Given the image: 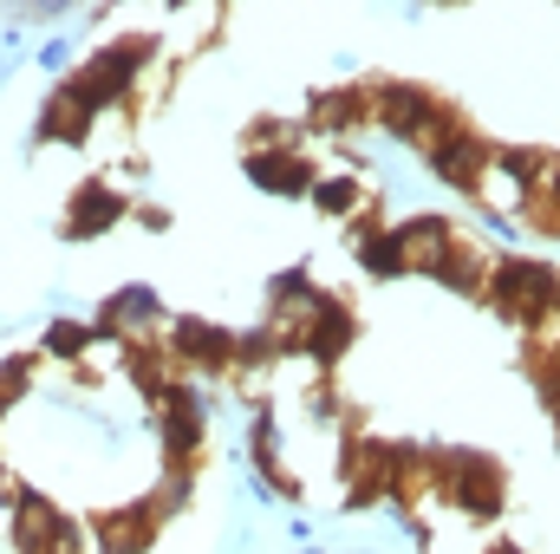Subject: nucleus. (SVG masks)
Wrapping results in <instances>:
<instances>
[{
    "mask_svg": "<svg viewBox=\"0 0 560 554\" xmlns=\"http://www.w3.org/2000/svg\"><path fill=\"white\" fill-rule=\"evenodd\" d=\"M306 125H313V131H332V138H346V131L372 125V99H365V85H346V92H313Z\"/></svg>",
    "mask_w": 560,
    "mask_h": 554,
    "instance_id": "nucleus-13",
    "label": "nucleus"
},
{
    "mask_svg": "<svg viewBox=\"0 0 560 554\" xmlns=\"http://www.w3.org/2000/svg\"><path fill=\"white\" fill-rule=\"evenodd\" d=\"M125 216H131L125 189H118L112 176H92V183L72 189V203H66V216H59V235H66V242H98V235H112Z\"/></svg>",
    "mask_w": 560,
    "mask_h": 554,
    "instance_id": "nucleus-7",
    "label": "nucleus"
},
{
    "mask_svg": "<svg viewBox=\"0 0 560 554\" xmlns=\"http://www.w3.org/2000/svg\"><path fill=\"white\" fill-rule=\"evenodd\" d=\"M0 470H7V457H0Z\"/></svg>",
    "mask_w": 560,
    "mask_h": 554,
    "instance_id": "nucleus-25",
    "label": "nucleus"
},
{
    "mask_svg": "<svg viewBox=\"0 0 560 554\" xmlns=\"http://www.w3.org/2000/svg\"><path fill=\"white\" fill-rule=\"evenodd\" d=\"M156 522H163V516H156L150 503L98 516V522H92V535H98V554H143L150 542H156Z\"/></svg>",
    "mask_w": 560,
    "mask_h": 554,
    "instance_id": "nucleus-11",
    "label": "nucleus"
},
{
    "mask_svg": "<svg viewBox=\"0 0 560 554\" xmlns=\"http://www.w3.org/2000/svg\"><path fill=\"white\" fill-rule=\"evenodd\" d=\"M163 353H170V366H189L196 379H222L235 366V333L202 320V313H183V320H170Z\"/></svg>",
    "mask_w": 560,
    "mask_h": 554,
    "instance_id": "nucleus-6",
    "label": "nucleus"
},
{
    "mask_svg": "<svg viewBox=\"0 0 560 554\" xmlns=\"http://www.w3.org/2000/svg\"><path fill=\"white\" fill-rule=\"evenodd\" d=\"M306 554H326V549H306Z\"/></svg>",
    "mask_w": 560,
    "mask_h": 554,
    "instance_id": "nucleus-24",
    "label": "nucleus"
},
{
    "mask_svg": "<svg viewBox=\"0 0 560 554\" xmlns=\"http://www.w3.org/2000/svg\"><path fill=\"white\" fill-rule=\"evenodd\" d=\"M248 457H255V470H280V417L268 405L248 417Z\"/></svg>",
    "mask_w": 560,
    "mask_h": 554,
    "instance_id": "nucleus-19",
    "label": "nucleus"
},
{
    "mask_svg": "<svg viewBox=\"0 0 560 554\" xmlns=\"http://www.w3.org/2000/svg\"><path fill=\"white\" fill-rule=\"evenodd\" d=\"M150 412H156V450H163V470L196 476V463H202V450H209V392L189 385V379H170L163 399H156Z\"/></svg>",
    "mask_w": 560,
    "mask_h": 554,
    "instance_id": "nucleus-4",
    "label": "nucleus"
},
{
    "mask_svg": "<svg viewBox=\"0 0 560 554\" xmlns=\"http://www.w3.org/2000/svg\"><path fill=\"white\" fill-rule=\"evenodd\" d=\"M423 450H430V489H443L463 522H502L509 470L489 450H469V443H423Z\"/></svg>",
    "mask_w": 560,
    "mask_h": 554,
    "instance_id": "nucleus-1",
    "label": "nucleus"
},
{
    "mask_svg": "<svg viewBox=\"0 0 560 554\" xmlns=\"http://www.w3.org/2000/svg\"><path fill=\"white\" fill-rule=\"evenodd\" d=\"M522 222H528L535 235H548V242H560V157H548L541 183L528 189V203H522Z\"/></svg>",
    "mask_w": 560,
    "mask_h": 554,
    "instance_id": "nucleus-14",
    "label": "nucleus"
},
{
    "mask_svg": "<svg viewBox=\"0 0 560 554\" xmlns=\"http://www.w3.org/2000/svg\"><path fill=\"white\" fill-rule=\"evenodd\" d=\"M482 300H489L509 326L541 333V326L555 320V307H560V268L555 262H535V255H495Z\"/></svg>",
    "mask_w": 560,
    "mask_h": 554,
    "instance_id": "nucleus-3",
    "label": "nucleus"
},
{
    "mask_svg": "<svg viewBox=\"0 0 560 554\" xmlns=\"http://www.w3.org/2000/svg\"><path fill=\"white\" fill-rule=\"evenodd\" d=\"M489 268H495V255L482 249V242H469V235H456V249L443 255V268H436V287H450L456 300H482V287H489Z\"/></svg>",
    "mask_w": 560,
    "mask_h": 554,
    "instance_id": "nucleus-12",
    "label": "nucleus"
},
{
    "mask_svg": "<svg viewBox=\"0 0 560 554\" xmlns=\"http://www.w3.org/2000/svg\"><path fill=\"white\" fill-rule=\"evenodd\" d=\"M489 163H495V143L482 138L469 118H463V125H450L443 138L423 150V170H430L443 189H456V196H476V189L489 183Z\"/></svg>",
    "mask_w": 560,
    "mask_h": 554,
    "instance_id": "nucleus-5",
    "label": "nucleus"
},
{
    "mask_svg": "<svg viewBox=\"0 0 560 554\" xmlns=\"http://www.w3.org/2000/svg\"><path fill=\"white\" fill-rule=\"evenodd\" d=\"M306 203H313L319 216H346V222H352V216L365 209V176H352V170H339V176H319Z\"/></svg>",
    "mask_w": 560,
    "mask_h": 554,
    "instance_id": "nucleus-16",
    "label": "nucleus"
},
{
    "mask_svg": "<svg viewBox=\"0 0 560 554\" xmlns=\"http://www.w3.org/2000/svg\"><path fill=\"white\" fill-rule=\"evenodd\" d=\"M365 99H372V125L392 143L418 150V157L443 138L450 125H463V112H456L450 99H436L430 85H418V79H372Z\"/></svg>",
    "mask_w": 560,
    "mask_h": 554,
    "instance_id": "nucleus-2",
    "label": "nucleus"
},
{
    "mask_svg": "<svg viewBox=\"0 0 560 554\" xmlns=\"http://www.w3.org/2000/svg\"><path fill=\"white\" fill-rule=\"evenodd\" d=\"M392 235H398V249H405V275H436L463 229H456L450 216H436V209H418V216L392 222Z\"/></svg>",
    "mask_w": 560,
    "mask_h": 554,
    "instance_id": "nucleus-9",
    "label": "nucleus"
},
{
    "mask_svg": "<svg viewBox=\"0 0 560 554\" xmlns=\"http://www.w3.org/2000/svg\"><path fill=\"white\" fill-rule=\"evenodd\" d=\"M92 112L66 92V85H52L46 99H39V118H33V143H92Z\"/></svg>",
    "mask_w": 560,
    "mask_h": 554,
    "instance_id": "nucleus-10",
    "label": "nucleus"
},
{
    "mask_svg": "<svg viewBox=\"0 0 560 554\" xmlns=\"http://www.w3.org/2000/svg\"><path fill=\"white\" fill-rule=\"evenodd\" d=\"M92 346H98V333H92L85 320H52V326L39 333V359H59V366H85Z\"/></svg>",
    "mask_w": 560,
    "mask_h": 554,
    "instance_id": "nucleus-15",
    "label": "nucleus"
},
{
    "mask_svg": "<svg viewBox=\"0 0 560 554\" xmlns=\"http://www.w3.org/2000/svg\"><path fill=\"white\" fill-rule=\"evenodd\" d=\"M39 366H46L39 353H7V359H0V424H7V412L33 392V372H39Z\"/></svg>",
    "mask_w": 560,
    "mask_h": 554,
    "instance_id": "nucleus-18",
    "label": "nucleus"
},
{
    "mask_svg": "<svg viewBox=\"0 0 560 554\" xmlns=\"http://www.w3.org/2000/svg\"><path fill=\"white\" fill-rule=\"evenodd\" d=\"M352 339H359V313L346 307V300H332V293H319V307H313V320L300 326V359H313L319 372H332L346 353H352Z\"/></svg>",
    "mask_w": 560,
    "mask_h": 554,
    "instance_id": "nucleus-8",
    "label": "nucleus"
},
{
    "mask_svg": "<svg viewBox=\"0 0 560 554\" xmlns=\"http://www.w3.org/2000/svg\"><path fill=\"white\" fill-rule=\"evenodd\" d=\"M352 255H359V268L372 280H398L405 275V249H398V235H392V222L378 229V235H365V242H352Z\"/></svg>",
    "mask_w": 560,
    "mask_h": 554,
    "instance_id": "nucleus-17",
    "label": "nucleus"
},
{
    "mask_svg": "<svg viewBox=\"0 0 560 554\" xmlns=\"http://www.w3.org/2000/svg\"><path fill=\"white\" fill-rule=\"evenodd\" d=\"M482 554H522V549L515 542H495V549H482Z\"/></svg>",
    "mask_w": 560,
    "mask_h": 554,
    "instance_id": "nucleus-23",
    "label": "nucleus"
},
{
    "mask_svg": "<svg viewBox=\"0 0 560 554\" xmlns=\"http://www.w3.org/2000/svg\"><path fill=\"white\" fill-rule=\"evenodd\" d=\"M7 20H33V26H66V20H72V0H33V7H13Z\"/></svg>",
    "mask_w": 560,
    "mask_h": 554,
    "instance_id": "nucleus-21",
    "label": "nucleus"
},
{
    "mask_svg": "<svg viewBox=\"0 0 560 554\" xmlns=\"http://www.w3.org/2000/svg\"><path fill=\"white\" fill-rule=\"evenodd\" d=\"M72 53H79V46H72L66 33H52V39H39V53H33V59H39V72H52V79H72V72H79V59H72Z\"/></svg>",
    "mask_w": 560,
    "mask_h": 554,
    "instance_id": "nucleus-20",
    "label": "nucleus"
},
{
    "mask_svg": "<svg viewBox=\"0 0 560 554\" xmlns=\"http://www.w3.org/2000/svg\"><path fill=\"white\" fill-rule=\"evenodd\" d=\"M131 209H138L143 229H170V209H156V203H131Z\"/></svg>",
    "mask_w": 560,
    "mask_h": 554,
    "instance_id": "nucleus-22",
    "label": "nucleus"
}]
</instances>
